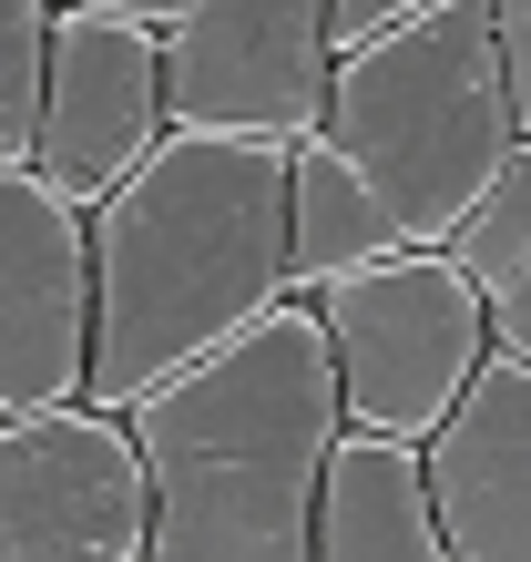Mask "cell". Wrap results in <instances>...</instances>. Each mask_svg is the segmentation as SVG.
Listing matches in <instances>:
<instances>
[{
	"mask_svg": "<svg viewBox=\"0 0 531 562\" xmlns=\"http://www.w3.org/2000/svg\"><path fill=\"white\" fill-rule=\"evenodd\" d=\"M521 154L490 0H429L388 52L338 61V103L296 154V307L388 256H450Z\"/></svg>",
	"mask_w": 531,
	"mask_h": 562,
	"instance_id": "1",
	"label": "cell"
},
{
	"mask_svg": "<svg viewBox=\"0 0 531 562\" xmlns=\"http://www.w3.org/2000/svg\"><path fill=\"white\" fill-rule=\"evenodd\" d=\"M92 296L82 409L133 419L296 296V154L174 134L92 215Z\"/></svg>",
	"mask_w": 531,
	"mask_h": 562,
	"instance_id": "2",
	"label": "cell"
},
{
	"mask_svg": "<svg viewBox=\"0 0 531 562\" xmlns=\"http://www.w3.org/2000/svg\"><path fill=\"white\" fill-rule=\"evenodd\" d=\"M338 440L348 389L327 317L286 296L236 348L133 409V450L154 481V562H317Z\"/></svg>",
	"mask_w": 531,
	"mask_h": 562,
	"instance_id": "3",
	"label": "cell"
},
{
	"mask_svg": "<svg viewBox=\"0 0 531 562\" xmlns=\"http://www.w3.org/2000/svg\"><path fill=\"white\" fill-rule=\"evenodd\" d=\"M327 348H338V389H348V429L358 440H409L429 450L460 419V400L481 389L490 348V296L450 267V256H388L358 267L317 296Z\"/></svg>",
	"mask_w": 531,
	"mask_h": 562,
	"instance_id": "4",
	"label": "cell"
},
{
	"mask_svg": "<svg viewBox=\"0 0 531 562\" xmlns=\"http://www.w3.org/2000/svg\"><path fill=\"white\" fill-rule=\"evenodd\" d=\"M163 31V113L205 144H266L307 154L338 103V52H327L317 0H194L154 11Z\"/></svg>",
	"mask_w": 531,
	"mask_h": 562,
	"instance_id": "5",
	"label": "cell"
},
{
	"mask_svg": "<svg viewBox=\"0 0 531 562\" xmlns=\"http://www.w3.org/2000/svg\"><path fill=\"white\" fill-rule=\"evenodd\" d=\"M174 144L163 113V31L133 0H82L52 21V92H42V175L61 205L103 215L144 164Z\"/></svg>",
	"mask_w": 531,
	"mask_h": 562,
	"instance_id": "6",
	"label": "cell"
},
{
	"mask_svg": "<svg viewBox=\"0 0 531 562\" xmlns=\"http://www.w3.org/2000/svg\"><path fill=\"white\" fill-rule=\"evenodd\" d=\"M0 562H154V481L133 419H0Z\"/></svg>",
	"mask_w": 531,
	"mask_h": 562,
	"instance_id": "7",
	"label": "cell"
},
{
	"mask_svg": "<svg viewBox=\"0 0 531 562\" xmlns=\"http://www.w3.org/2000/svg\"><path fill=\"white\" fill-rule=\"evenodd\" d=\"M92 307V215L42 175H0V419L82 409Z\"/></svg>",
	"mask_w": 531,
	"mask_h": 562,
	"instance_id": "8",
	"label": "cell"
},
{
	"mask_svg": "<svg viewBox=\"0 0 531 562\" xmlns=\"http://www.w3.org/2000/svg\"><path fill=\"white\" fill-rule=\"evenodd\" d=\"M429 502L450 562H531V369L490 358L460 419L429 440Z\"/></svg>",
	"mask_w": 531,
	"mask_h": 562,
	"instance_id": "9",
	"label": "cell"
},
{
	"mask_svg": "<svg viewBox=\"0 0 531 562\" xmlns=\"http://www.w3.org/2000/svg\"><path fill=\"white\" fill-rule=\"evenodd\" d=\"M317 562H450L440 502H429V450L348 429L317 502Z\"/></svg>",
	"mask_w": 531,
	"mask_h": 562,
	"instance_id": "10",
	"label": "cell"
},
{
	"mask_svg": "<svg viewBox=\"0 0 531 562\" xmlns=\"http://www.w3.org/2000/svg\"><path fill=\"white\" fill-rule=\"evenodd\" d=\"M52 21L61 11H42V0H0V175H31V154H42Z\"/></svg>",
	"mask_w": 531,
	"mask_h": 562,
	"instance_id": "11",
	"label": "cell"
},
{
	"mask_svg": "<svg viewBox=\"0 0 531 562\" xmlns=\"http://www.w3.org/2000/svg\"><path fill=\"white\" fill-rule=\"evenodd\" d=\"M450 267L460 277H471L481 296H501L521 267H531V144L501 164V184H490V205L471 215V225H460V236H450Z\"/></svg>",
	"mask_w": 531,
	"mask_h": 562,
	"instance_id": "12",
	"label": "cell"
},
{
	"mask_svg": "<svg viewBox=\"0 0 531 562\" xmlns=\"http://www.w3.org/2000/svg\"><path fill=\"white\" fill-rule=\"evenodd\" d=\"M419 11H429V0H327V52L369 61V52L398 42V31H419Z\"/></svg>",
	"mask_w": 531,
	"mask_h": 562,
	"instance_id": "13",
	"label": "cell"
},
{
	"mask_svg": "<svg viewBox=\"0 0 531 562\" xmlns=\"http://www.w3.org/2000/svg\"><path fill=\"white\" fill-rule=\"evenodd\" d=\"M490 42H501L511 123H521V144H531V0H490Z\"/></svg>",
	"mask_w": 531,
	"mask_h": 562,
	"instance_id": "14",
	"label": "cell"
},
{
	"mask_svg": "<svg viewBox=\"0 0 531 562\" xmlns=\"http://www.w3.org/2000/svg\"><path fill=\"white\" fill-rule=\"evenodd\" d=\"M490 348L531 369V267H521V277H511L501 296H490Z\"/></svg>",
	"mask_w": 531,
	"mask_h": 562,
	"instance_id": "15",
	"label": "cell"
}]
</instances>
